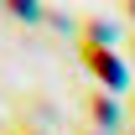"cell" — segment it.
I'll list each match as a JSON object with an SVG mask.
<instances>
[{"mask_svg": "<svg viewBox=\"0 0 135 135\" xmlns=\"http://www.w3.org/2000/svg\"><path fill=\"white\" fill-rule=\"evenodd\" d=\"M5 5H11L16 16H36V0H5Z\"/></svg>", "mask_w": 135, "mask_h": 135, "instance_id": "1", "label": "cell"}, {"mask_svg": "<svg viewBox=\"0 0 135 135\" xmlns=\"http://www.w3.org/2000/svg\"><path fill=\"white\" fill-rule=\"evenodd\" d=\"M11 135H26V130H11Z\"/></svg>", "mask_w": 135, "mask_h": 135, "instance_id": "2", "label": "cell"}]
</instances>
